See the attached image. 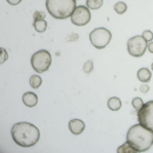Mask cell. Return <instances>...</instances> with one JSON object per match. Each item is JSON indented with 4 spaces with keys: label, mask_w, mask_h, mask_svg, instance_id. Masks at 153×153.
Returning <instances> with one entry per match:
<instances>
[{
    "label": "cell",
    "mask_w": 153,
    "mask_h": 153,
    "mask_svg": "<svg viewBox=\"0 0 153 153\" xmlns=\"http://www.w3.org/2000/svg\"><path fill=\"white\" fill-rule=\"evenodd\" d=\"M126 10H127V6H126V4L123 2V1H118V2L114 5V11L118 13V14H123V13H125Z\"/></svg>",
    "instance_id": "obj_17"
},
{
    "label": "cell",
    "mask_w": 153,
    "mask_h": 153,
    "mask_svg": "<svg viewBox=\"0 0 153 153\" xmlns=\"http://www.w3.org/2000/svg\"><path fill=\"white\" fill-rule=\"evenodd\" d=\"M68 128L73 134L78 135L85 130V123L80 119H72L68 123Z\"/></svg>",
    "instance_id": "obj_9"
},
{
    "label": "cell",
    "mask_w": 153,
    "mask_h": 153,
    "mask_svg": "<svg viewBox=\"0 0 153 153\" xmlns=\"http://www.w3.org/2000/svg\"><path fill=\"white\" fill-rule=\"evenodd\" d=\"M0 54H1V59H0V64L2 65L6 60H7V58H8V54H7V51L5 50V48H1V51H0Z\"/></svg>",
    "instance_id": "obj_21"
},
{
    "label": "cell",
    "mask_w": 153,
    "mask_h": 153,
    "mask_svg": "<svg viewBox=\"0 0 153 153\" xmlns=\"http://www.w3.org/2000/svg\"><path fill=\"white\" fill-rule=\"evenodd\" d=\"M107 106H108V108L111 111H118L121 107V100L119 98H117V97H112V98L108 99Z\"/></svg>",
    "instance_id": "obj_12"
},
{
    "label": "cell",
    "mask_w": 153,
    "mask_h": 153,
    "mask_svg": "<svg viewBox=\"0 0 153 153\" xmlns=\"http://www.w3.org/2000/svg\"><path fill=\"white\" fill-rule=\"evenodd\" d=\"M51 62H52V57L50 52L46 50H40L38 52H36L31 58V65L33 70L38 73L46 72L50 68Z\"/></svg>",
    "instance_id": "obj_4"
},
{
    "label": "cell",
    "mask_w": 153,
    "mask_h": 153,
    "mask_svg": "<svg viewBox=\"0 0 153 153\" xmlns=\"http://www.w3.org/2000/svg\"></svg>",
    "instance_id": "obj_27"
},
{
    "label": "cell",
    "mask_w": 153,
    "mask_h": 153,
    "mask_svg": "<svg viewBox=\"0 0 153 153\" xmlns=\"http://www.w3.org/2000/svg\"><path fill=\"white\" fill-rule=\"evenodd\" d=\"M76 7V0H46V8L48 13L59 20L71 17Z\"/></svg>",
    "instance_id": "obj_3"
},
{
    "label": "cell",
    "mask_w": 153,
    "mask_h": 153,
    "mask_svg": "<svg viewBox=\"0 0 153 153\" xmlns=\"http://www.w3.org/2000/svg\"><path fill=\"white\" fill-rule=\"evenodd\" d=\"M33 27L36 28L37 32L42 33V32H45L46 28H47V22H46V20H44V19L34 20V22H33Z\"/></svg>",
    "instance_id": "obj_13"
},
{
    "label": "cell",
    "mask_w": 153,
    "mask_h": 153,
    "mask_svg": "<svg viewBox=\"0 0 153 153\" xmlns=\"http://www.w3.org/2000/svg\"><path fill=\"white\" fill-rule=\"evenodd\" d=\"M91 20L90 8L87 6H78L71 16V21L76 26H84Z\"/></svg>",
    "instance_id": "obj_8"
},
{
    "label": "cell",
    "mask_w": 153,
    "mask_h": 153,
    "mask_svg": "<svg viewBox=\"0 0 153 153\" xmlns=\"http://www.w3.org/2000/svg\"><path fill=\"white\" fill-rule=\"evenodd\" d=\"M112 38V34L111 32L105 28V27H98L94 28L91 33H90V40H91V44L96 47V48H104L106 47Z\"/></svg>",
    "instance_id": "obj_5"
},
{
    "label": "cell",
    "mask_w": 153,
    "mask_h": 153,
    "mask_svg": "<svg viewBox=\"0 0 153 153\" xmlns=\"http://www.w3.org/2000/svg\"><path fill=\"white\" fill-rule=\"evenodd\" d=\"M22 101L27 107H34L38 104V97L33 92H26L22 96Z\"/></svg>",
    "instance_id": "obj_10"
},
{
    "label": "cell",
    "mask_w": 153,
    "mask_h": 153,
    "mask_svg": "<svg viewBox=\"0 0 153 153\" xmlns=\"http://www.w3.org/2000/svg\"><path fill=\"white\" fill-rule=\"evenodd\" d=\"M41 82H42V80H41V78L39 76H32L30 78V85L33 88H39Z\"/></svg>",
    "instance_id": "obj_16"
},
{
    "label": "cell",
    "mask_w": 153,
    "mask_h": 153,
    "mask_svg": "<svg viewBox=\"0 0 153 153\" xmlns=\"http://www.w3.org/2000/svg\"><path fill=\"white\" fill-rule=\"evenodd\" d=\"M152 71H153V64H152Z\"/></svg>",
    "instance_id": "obj_26"
},
{
    "label": "cell",
    "mask_w": 153,
    "mask_h": 153,
    "mask_svg": "<svg viewBox=\"0 0 153 153\" xmlns=\"http://www.w3.org/2000/svg\"><path fill=\"white\" fill-rule=\"evenodd\" d=\"M143 105H144V101H143V99L139 98V97L134 98L133 100H132V106L134 107L135 111H139V110L143 107Z\"/></svg>",
    "instance_id": "obj_18"
},
{
    "label": "cell",
    "mask_w": 153,
    "mask_h": 153,
    "mask_svg": "<svg viewBox=\"0 0 153 153\" xmlns=\"http://www.w3.org/2000/svg\"><path fill=\"white\" fill-rule=\"evenodd\" d=\"M140 91H141L143 93H146V92H149V86H147V85H143V86L140 87Z\"/></svg>",
    "instance_id": "obj_25"
},
{
    "label": "cell",
    "mask_w": 153,
    "mask_h": 153,
    "mask_svg": "<svg viewBox=\"0 0 153 153\" xmlns=\"http://www.w3.org/2000/svg\"><path fill=\"white\" fill-rule=\"evenodd\" d=\"M143 37L145 38V40L149 42V41H152V39H153V33L151 32V31H144L143 32Z\"/></svg>",
    "instance_id": "obj_20"
},
{
    "label": "cell",
    "mask_w": 153,
    "mask_h": 153,
    "mask_svg": "<svg viewBox=\"0 0 153 153\" xmlns=\"http://www.w3.org/2000/svg\"><path fill=\"white\" fill-rule=\"evenodd\" d=\"M147 50V41L143 36H135L133 38H130L127 41V51L130 56L134 58L143 57L145 54V51Z\"/></svg>",
    "instance_id": "obj_6"
},
{
    "label": "cell",
    "mask_w": 153,
    "mask_h": 153,
    "mask_svg": "<svg viewBox=\"0 0 153 153\" xmlns=\"http://www.w3.org/2000/svg\"><path fill=\"white\" fill-rule=\"evenodd\" d=\"M137 76H138V79H139L141 82H147V81L151 80V76H152V74H151V71H150L149 68L143 67V68H140V70L138 71Z\"/></svg>",
    "instance_id": "obj_11"
},
{
    "label": "cell",
    "mask_w": 153,
    "mask_h": 153,
    "mask_svg": "<svg viewBox=\"0 0 153 153\" xmlns=\"http://www.w3.org/2000/svg\"><path fill=\"white\" fill-rule=\"evenodd\" d=\"M147 50H149L151 53H153V41H149V42H147Z\"/></svg>",
    "instance_id": "obj_23"
},
{
    "label": "cell",
    "mask_w": 153,
    "mask_h": 153,
    "mask_svg": "<svg viewBox=\"0 0 153 153\" xmlns=\"http://www.w3.org/2000/svg\"><path fill=\"white\" fill-rule=\"evenodd\" d=\"M86 6L90 10H99L102 6V0H86Z\"/></svg>",
    "instance_id": "obj_14"
},
{
    "label": "cell",
    "mask_w": 153,
    "mask_h": 153,
    "mask_svg": "<svg viewBox=\"0 0 153 153\" xmlns=\"http://www.w3.org/2000/svg\"><path fill=\"white\" fill-rule=\"evenodd\" d=\"M7 2L10 5H18V4L21 2V0H7Z\"/></svg>",
    "instance_id": "obj_24"
},
{
    "label": "cell",
    "mask_w": 153,
    "mask_h": 153,
    "mask_svg": "<svg viewBox=\"0 0 153 153\" xmlns=\"http://www.w3.org/2000/svg\"><path fill=\"white\" fill-rule=\"evenodd\" d=\"M33 19L34 20H40V19H45V13L44 12H34V14H33Z\"/></svg>",
    "instance_id": "obj_22"
},
{
    "label": "cell",
    "mask_w": 153,
    "mask_h": 153,
    "mask_svg": "<svg viewBox=\"0 0 153 153\" xmlns=\"http://www.w3.org/2000/svg\"><path fill=\"white\" fill-rule=\"evenodd\" d=\"M126 141L137 152H146L153 145V132L141 124H137L128 130Z\"/></svg>",
    "instance_id": "obj_2"
},
{
    "label": "cell",
    "mask_w": 153,
    "mask_h": 153,
    "mask_svg": "<svg viewBox=\"0 0 153 153\" xmlns=\"http://www.w3.org/2000/svg\"><path fill=\"white\" fill-rule=\"evenodd\" d=\"M82 70H84L85 73H91L92 70H93V61H92V60L86 61L85 65H84V68H82Z\"/></svg>",
    "instance_id": "obj_19"
},
{
    "label": "cell",
    "mask_w": 153,
    "mask_h": 153,
    "mask_svg": "<svg viewBox=\"0 0 153 153\" xmlns=\"http://www.w3.org/2000/svg\"><path fill=\"white\" fill-rule=\"evenodd\" d=\"M138 121L144 127L153 132V100L145 102L138 111Z\"/></svg>",
    "instance_id": "obj_7"
},
{
    "label": "cell",
    "mask_w": 153,
    "mask_h": 153,
    "mask_svg": "<svg viewBox=\"0 0 153 153\" xmlns=\"http://www.w3.org/2000/svg\"><path fill=\"white\" fill-rule=\"evenodd\" d=\"M118 153H134V152H137L135 150H134L133 147L126 141L125 144H123L119 149H118V151H117Z\"/></svg>",
    "instance_id": "obj_15"
},
{
    "label": "cell",
    "mask_w": 153,
    "mask_h": 153,
    "mask_svg": "<svg viewBox=\"0 0 153 153\" xmlns=\"http://www.w3.org/2000/svg\"><path fill=\"white\" fill-rule=\"evenodd\" d=\"M11 134L14 143L21 147L34 146L40 139V132L38 127L26 121L16 123L12 126Z\"/></svg>",
    "instance_id": "obj_1"
}]
</instances>
